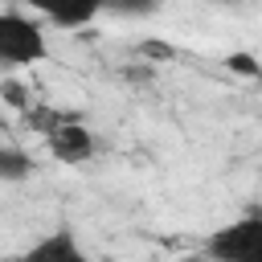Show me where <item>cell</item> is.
Returning a JSON list of instances; mask_svg holds the SVG:
<instances>
[{
    "mask_svg": "<svg viewBox=\"0 0 262 262\" xmlns=\"http://www.w3.org/2000/svg\"><path fill=\"white\" fill-rule=\"evenodd\" d=\"M25 4L57 29H86L102 12V0H25Z\"/></svg>",
    "mask_w": 262,
    "mask_h": 262,
    "instance_id": "277c9868",
    "label": "cell"
},
{
    "mask_svg": "<svg viewBox=\"0 0 262 262\" xmlns=\"http://www.w3.org/2000/svg\"><path fill=\"white\" fill-rule=\"evenodd\" d=\"M29 258H37V262H78L82 246H78L74 229H53V233H45L41 242L29 246Z\"/></svg>",
    "mask_w": 262,
    "mask_h": 262,
    "instance_id": "5b68a950",
    "label": "cell"
},
{
    "mask_svg": "<svg viewBox=\"0 0 262 262\" xmlns=\"http://www.w3.org/2000/svg\"><path fill=\"white\" fill-rule=\"evenodd\" d=\"M20 115H25V127H29V131H37V135H49V131H53V127H61L66 119H78L74 111H61V106H49V102H37V98H33Z\"/></svg>",
    "mask_w": 262,
    "mask_h": 262,
    "instance_id": "8992f818",
    "label": "cell"
},
{
    "mask_svg": "<svg viewBox=\"0 0 262 262\" xmlns=\"http://www.w3.org/2000/svg\"><path fill=\"white\" fill-rule=\"evenodd\" d=\"M0 98H4L12 111H25V106L33 102V94H29V86H25L20 78H4V82H0Z\"/></svg>",
    "mask_w": 262,
    "mask_h": 262,
    "instance_id": "8fae6325",
    "label": "cell"
},
{
    "mask_svg": "<svg viewBox=\"0 0 262 262\" xmlns=\"http://www.w3.org/2000/svg\"><path fill=\"white\" fill-rule=\"evenodd\" d=\"M49 57V37L45 29L12 8H0V66H37Z\"/></svg>",
    "mask_w": 262,
    "mask_h": 262,
    "instance_id": "6da1fadb",
    "label": "cell"
},
{
    "mask_svg": "<svg viewBox=\"0 0 262 262\" xmlns=\"http://www.w3.org/2000/svg\"><path fill=\"white\" fill-rule=\"evenodd\" d=\"M205 254L217 258V262H258V254H262V213L250 209L246 217L213 229L205 237Z\"/></svg>",
    "mask_w": 262,
    "mask_h": 262,
    "instance_id": "7a4b0ae2",
    "label": "cell"
},
{
    "mask_svg": "<svg viewBox=\"0 0 262 262\" xmlns=\"http://www.w3.org/2000/svg\"><path fill=\"white\" fill-rule=\"evenodd\" d=\"M29 176H33V156L16 143H0V180L16 184V180H29Z\"/></svg>",
    "mask_w": 262,
    "mask_h": 262,
    "instance_id": "52a82bcc",
    "label": "cell"
},
{
    "mask_svg": "<svg viewBox=\"0 0 262 262\" xmlns=\"http://www.w3.org/2000/svg\"><path fill=\"white\" fill-rule=\"evenodd\" d=\"M225 66H229V74H237V78H258L262 74V66H258V57L250 53V49H233L229 57H225Z\"/></svg>",
    "mask_w": 262,
    "mask_h": 262,
    "instance_id": "30bf717a",
    "label": "cell"
},
{
    "mask_svg": "<svg viewBox=\"0 0 262 262\" xmlns=\"http://www.w3.org/2000/svg\"><path fill=\"white\" fill-rule=\"evenodd\" d=\"M217 4H242V0H217Z\"/></svg>",
    "mask_w": 262,
    "mask_h": 262,
    "instance_id": "7c38bea8",
    "label": "cell"
},
{
    "mask_svg": "<svg viewBox=\"0 0 262 262\" xmlns=\"http://www.w3.org/2000/svg\"><path fill=\"white\" fill-rule=\"evenodd\" d=\"M135 57H143L147 66H164V61H176V49L168 41H160V37H143L135 45Z\"/></svg>",
    "mask_w": 262,
    "mask_h": 262,
    "instance_id": "9c48e42d",
    "label": "cell"
},
{
    "mask_svg": "<svg viewBox=\"0 0 262 262\" xmlns=\"http://www.w3.org/2000/svg\"><path fill=\"white\" fill-rule=\"evenodd\" d=\"M45 147L57 164H86L94 156V131L82 119H66L61 127H53L45 135Z\"/></svg>",
    "mask_w": 262,
    "mask_h": 262,
    "instance_id": "3957f363",
    "label": "cell"
},
{
    "mask_svg": "<svg viewBox=\"0 0 262 262\" xmlns=\"http://www.w3.org/2000/svg\"><path fill=\"white\" fill-rule=\"evenodd\" d=\"M102 12L143 20V16H156V12H160V0H102Z\"/></svg>",
    "mask_w": 262,
    "mask_h": 262,
    "instance_id": "ba28073f",
    "label": "cell"
}]
</instances>
